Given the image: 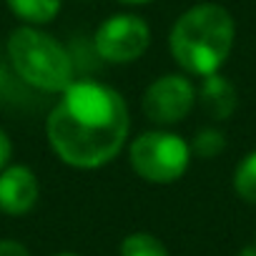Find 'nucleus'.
I'll list each match as a JSON object with an SVG mask.
<instances>
[{"label": "nucleus", "instance_id": "obj_1", "mask_svg": "<svg viewBox=\"0 0 256 256\" xmlns=\"http://www.w3.org/2000/svg\"><path fill=\"white\" fill-rule=\"evenodd\" d=\"M128 128V106L116 88L96 80H73L53 106L46 134L66 166L90 171L120 154Z\"/></svg>", "mask_w": 256, "mask_h": 256}, {"label": "nucleus", "instance_id": "obj_7", "mask_svg": "<svg viewBox=\"0 0 256 256\" xmlns=\"http://www.w3.org/2000/svg\"><path fill=\"white\" fill-rule=\"evenodd\" d=\"M38 198H40V184L28 166L13 164L0 171V211L3 214L23 216L33 211Z\"/></svg>", "mask_w": 256, "mask_h": 256}, {"label": "nucleus", "instance_id": "obj_6", "mask_svg": "<svg viewBox=\"0 0 256 256\" xmlns=\"http://www.w3.org/2000/svg\"><path fill=\"white\" fill-rule=\"evenodd\" d=\"M198 90L188 76L168 73L156 78L144 93V116L156 126H174L181 123L191 108L196 106Z\"/></svg>", "mask_w": 256, "mask_h": 256}, {"label": "nucleus", "instance_id": "obj_9", "mask_svg": "<svg viewBox=\"0 0 256 256\" xmlns=\"http://www.w3.org/2000/svg\"><path fill=\"white\" fill-rule=\"evenodd\" d=\"M16 18H20L26 26H46L56 20V16L63 8V0H6Z\"/></svg>", "mask_w": 256, "mask_h": 256}, {"label": "nucleus", "instance_id": "obj_11", "mask_svg": "<svg viewBox=\"0 0 256 256\" xmlns=\"http://www.w3.org/2000/svg\"><path fill=\"white\" fill-rule=\"evenodd\" d=\"M234 191L246 201L256 204V151L244 156V161L234 171Z\"/></svg>", "mask_w": 256, "mask_h": 256}, {"label": "nucleus", "instance_id": "obj_5", "mask_svg": "<svg viewBox=\"0 0 256 256\" xmlns=\"http://www.w3.org/2000/svg\"><path fill=\"white\" fill-rule=\"evenodd\" d=\"M151 46V28L141 16L116 13L96 30V50L108 63H134Z\"/></svg>", "mask_w": 256, "mask_h": 256}, {"label": "nucleus", "instance_id": "obj_18", "mask_svg": "<svg viewBox=\"0 0 256 256\" xmlns=\"http://www.w3.org/2000/svg\"><path fill=\"white\" fill-rule=\"evenodd\" d=\"M254 246H256V244H254Z\"/></svg>", "mask_w": 256, "mask_h": 256}, {"label": "nucleus", "instance_id": "obj_4", "mask_svg": "<svg viewBox=\"0 0 256 256\" xmlns=\"http://www.w3.org/2000/svg\"><path fill=\"white\" fill-rule=\"evenodd\" d=\"M134 171L148 184H174L191 164V146L171 131H146L128 148Z\"/></svg>", "mask_w": 256, "mask_h": 256}, {"label": "nucleus", "instance_id": "obj_14", "mask_svg": "<svg viewBox=\"0 0 256 256\" xmlns=\"http://www.w3.org/2000/svg\"><path fill=\"white\" fill-rule=\"evenodd\" d=\"M10 156H13V144H10L8 134L3 131V128H0V171H3V168L8 166Z\"/></svg>", "mask_w": 256, "mask_h": 256}, {"label": "nucleus", "instance_id": "obj_10", "mask_svg": "<svg viewBox=\"0 0 256 256\" xmlns=\"http://www.w3.org/2000/svg\"><path fill=\"white\" fill-rule=\"evenodd\" d=\"M118 251H120V256H168L164 241L156 238L154 234H146V231L128 234L120 241Z\"/></svg>", "mask_w": 256, "mask_h": 256}, {"label": "nucleus", "instance_id": "obj_13", "mask_svg": "<svg viewBox=\"0 0 256 256\" xmlns=\"http://www.w3.org/2000/svg\"><path fill=\"white\" fill-rule=\"evenodd\" d=\"M0 256H30V251L13 238H3L0 241Z\"/></svg>", "mask_w": 256, "mask_h": 256}, {"label": "nucleus", "instance_id": "obj_15", "mask_svg": "<svg viewBox=\"0 0 256 256\" xmlns=\"http://www.w3.org/2000/svg\"><path fill=\"white\" fill-rule=\"evenodd\" d=\"M238 256H256V246H244L238 251Z\"/></svg>", "mask_w": 256, "mask_h": 256}, {"label": "nucleus", "instance_id": "obj_8", "mask_svg": "<svg viewBox=\"0 0 256 256\" xmlns=\"http://www.w3.org/2000/svg\"><path fill=\"white\" fill-rule=\"evenodd\" d=\"M198 96H201V106L216 120H226L236 110V88L228 78H224L218 73L204 78Z\"/></svg>", "mask_w": 256, "mask_h": 256}, {"label": "nucleus", "instance_id": "obj_3", "mask_svg": "<svg viewBox=\"0 0 256 256\" xmlns=\"http://www.w3.org/2000/svg\"><path fill=\"white\" fill-rule=\"evenodd\" d=\"M8 58L16 73L38 90L63 93L76 80L68 50L36 26H20L10 33Z\"/></svg>", "mask_w": 256, "mask_h": 256}, {"label": "nucleus", "instance_id": "obj_17", "mask_svg": "<svg viewBox=\"0 0 256 256\" xmlns=\"http://www.w3.org/2000/svg\"><path fill=\"white\" fill-rule=\"evenodd\" d=\"M56 256H78V254H70V251H63V254H56Z\"/></svg>", "mask_w": 256, "mask_h": 256}, {"label": "nucleus", "instance_id": "obj_12", "mask_svg": "<svg viewBox=\"0 0 256 256\" xmlns=\"http://www.w3.org/2000/svg\"><path fill=\"white\" fill-rule=\"evenodd\" d=\"M224 148H226V138H224L221 131H216V128H201L194 138V144H191V154H196L201 158H214Z\"/></svg>", "mask_w": 256, "mask_h": 256}, {"label": "nucleus", "instance_id": "obj_16", "mask_svg": "<svg viewBox=\"0 0 256 256\" xmlns=\"http://www.w3.org/2000/svg\"><path fill=\"white\" fill-rule=\"evenodd\" d=\"M120 3H128V6H141V3H151V0H120Z\"/></svg>", "mask_w": 256, "mask_h": 256}, {"label": "nucleus", "instance_id": "obj_2", "mask_svg": "<svg viewBox=\"0 0 256 256\" xmlns=\"http://www.w3.org/2000/svg\"><path fill=\"white\" fill-rule=\"evenodd\" d=\"M236 23L231 13L216 3L188 8L171 28L168 48L174 60L188 76H214L231 56Z\"/></svg>", "mask_w": 256, "mask_h": 256}]
</instances>
